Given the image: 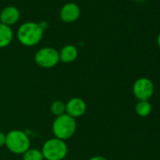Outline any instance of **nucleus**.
Instances as JSON below:
<instances>
[{"label": "nucleus", "mask_w": 160, "mask_h": 160, "mask_svg": "<svg viewBox=\"0 0 160 160\" xmlns=\"http://www.w3.org/2000/svg\"><path fill=\"white\" fill-rule=\"evenodd\" d=\"M41 151L45 160H63L67 156L68 146L64 140L54 137L43 143Z\"/></svg>", "instance_id": "nucleus-4"}, {"label": "nucleus", "mask_w": 160, "mask_h": 160, "mask_svg": "<svg viewBox=\"0 0 160 160\" xmlns=\"http://www.w3.org/2000/svg\"><path fill=\"white\" fill-rule=\"evenodd\" d=\"M157 45H158V47L160 48V33H159L158 36H157Z\"/></svg>", "instance_id": "nucleus-17"}, {"label": "nucleus", "mask_w": 160, "mask_h": 160, "mask_svg": "<svg viewBox=\"0 0 160 160\" xmlns=\"http://www.w3.org/2000/svg\"><path fill=\"white\" fill-rule=\"evenodd\" d=\"M50 111L56 117L65 114L66 113V104L60 100L54 101L50 106Z\"/></svg>", "instance_id": "nucleus-13"}, {"label": "nucleus", "mask_w": 160, "mask_h": 160, "mask_svg": "<svg viewBox=\"0 0 160 160\" xmlns=\"http://www.w3.org/2000/svg\"><path fill=\"white\" fill-rule=\"evenodd\" d=\"M5 146L12 153L24 154L30 148V138L26 132L13 129L6 134Z\"/></svg>", "instance_id": "nucleus-3"}, {"label": "nucleus", "mask_w": 160, "mask_h": 160, "mask_svg": "<svg viewBox=\"0 0 160 160\" xmlns=\"http://www.w3.org/2000/svg\"><path fill=\"white\" fill-rule=\"evenodd\" d=\"M34 60L39 67L43 69L54 68L60 62L58 51L49 46L39 49L34 56Z\"/></svg>", "instance_id": "nucleus-5"}, {"label": "nucleus", "mask_w": 160, "mask_h": 160, "mask_svg": "<svg viewBox=\"0 0 160 160\" xmlns=\"http://www.w3.org/2000/svg\"><path fill=\"white\" fill-rule=\"evenodd\" d=\"M20 19V12L14 6H8L4 8L0 13V23L6 26H12Z\"/></svg>", "instance_id": "nucleus-9"}, {"label": "nucleus", "mask_w": 160, "mask_h": 160, "mask_svg": "<svg viewBox=\"0 0 160 160\" xmlns=\"http://www.w3.org/2000/svg\"><path fill=\"white\" fill-rule=\"evenodd\" d=\"M136 113L139 117H147L152 112V105L149 101H138L135 108Z\"/></svg>", "instance_id": "nucleus-12"}, {"label": "nucleus", "mask_w": 160, "mask_h": 160, "mask_svg": "<svg viewBox=\"0 0 160 160\" xmlns=\"http://www.w3.org/2000/svg\"><path fill=\"white\" fill-rule=\"evenodd\" d=\"M80 8L76 3L69 2L62 6L59 12V17L64 23H73L80 16Z\"/></svg>", "instance_id": "nucleus-8"}, {"label": "nucleus", "mask_w": 160, "mask_h": 160, "mask_svg": "<svg viewBox=\"0 0 160 160\" xmlns=\"http://www.w3.org/2000/svg\"><path fill=\"white\" fill-rule=\"evenodd\" d=\"M6 144V134L0 131V147H3Z\"/></svg>", "instance_id": "nucleus-15"}, {"label": "nucleus", "mask_w": 160, "mask_h": 160, "mask_svg": "<svg viewBox=\"0 0 160 160\" xmlns=\"http://www.w3.org/2000/svg\"><path fill=\"white\" fill-rule=\"evenodd\" d=\"M88 160H108V159L104 156H101V155H94V156L89 158Z\"/></svg>", "instance_id": "nucleus-16"}, {"label": "nucleus", "mask_w": 160, "mask_h": 160, "mask_svg": "<svg viewBox=\"0 0 160 160\" xmlns=\"http://www.w3.org/2000/svg\"><path fill=\"white\" fill-rule=\"evenodd\" d=\"M13 40V31L11 27L0 23V48L8 47Z\"/></svg>", "instance_id": "nucleus-11"}, {"label": "nucleus", "mask_w": 160, "mask_h": 160, "mask_svg": "<svg viewBox=\"0 0 160 160\" xmlns=\"http://www.w3.org/2000/svg\"><path fill=\"white\" fill-rule=\"evenodd\" d=\"M59 54V61L65 64H69L73 62L78 56L77 48L72 44H67L58 51Z\"/></svg>", "instance_id": "nucleus-10"}, {"label": "nucleus", "mask_w": 160, "mask_h": 160, "mask_svg": "<svg viewBox=\"0 0 160 160\" xmlns=\"http://www.w3.org/2000/svg\"><path fill=\"white\" fill-rule=\"evenodd\" d=\"M136 1H144V0H136Z\"/></svg>", "instance_id": "nucleus-18"}, {"label": "nucleus", "mask_w": 160, "mask_h": 160, "mask_svg": "<svg viewBox=\"0 0 160 160\" xmlns=\"http://www.w3.org/2000/svg\"><path fill=\"white\" fill-rule=\"evenodd\" d=\"M23 160H44L42 151L36 148H29L24 154Z\"/></svg>", "instance_id": "nucleus-14"}, {"label": "nucleus", "mask_w": 160, "mask_h": 160, "mask_svg": "<svg viewBox=\"0 0 160 160\" xmlns=\"http://www.w3.org/2000/svg\"><path fill=\"white\" fill-rule=\"evenodd\" d=\"M43 27L36 22H26L17 30V39L21 44L30 47L37 45L43 37Z\"/></svg>", "instance_id": "nucleus-1"}, {"label": "nucleus", "mask_w": 160, "mask_h": 160, "mask_svg": "<svg viewBox=\"0 0 160 160\" xmlns=\"http://www.w3.org/2000/svg\"><path fill=\"white\" fill-rule=\"evenodd\" d=\"M76 127L75 119L65 113L56 117L52 124V132L55 138L65 141L75 134Z\"/></svg>", "instance_id": "nucleus-2"}, {"label": "nucleus", "mask_w": 160, "mask_h": 160, "mask_svg": "<svg viewBox=\"0 0 160 160\" xmlns=\"http://www.w3.org/2000/svg\"><path fill=\"white\" fill-rule=\"evenodd\" d=\"M133 94L138 101H149L154 92L152 80L147 77H139L133 84Z\"/></svg>", "instance_id": "nucleus-6"}, {"label": "nucleus", "mask_w": 160, "mask_h": 160, "mask_svg": "<svg viewBox=\"0 0 160 160\" xmlns=\"http://www.w3.org/2000/svg\"><path fill=\"white\" fill-rule=\"evenodd\" d=\"M87 111L86 102L79 97H72L66 103V114L73 119L82 117Z\"/></svg>", "instance_id": "nucleus-7"}]
</instances>
